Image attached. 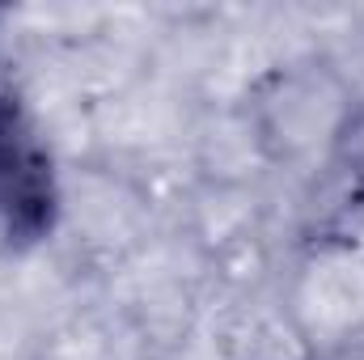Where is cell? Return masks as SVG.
I'll use <instances>...</instances> for the list:
<instances>
[{"mask_svg":"<svg viewBox=\"0 0 364 360\" xmlns=\"http://www.w3.org/2000/svg\"><path fill=\"white\" fill-rule=\"evenodd\" d=\"M55 179L43 144L21 123L17 106L0 97V242L21 246L51 229Z\"/></svg>","mask_w":364,"mask_h":360,"instance_id":"1","label":"cell"}]
</instances>
